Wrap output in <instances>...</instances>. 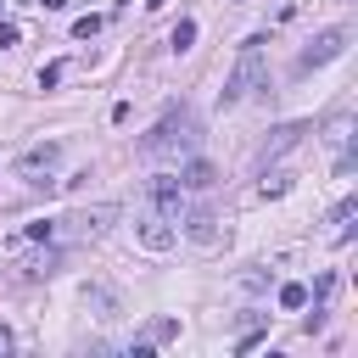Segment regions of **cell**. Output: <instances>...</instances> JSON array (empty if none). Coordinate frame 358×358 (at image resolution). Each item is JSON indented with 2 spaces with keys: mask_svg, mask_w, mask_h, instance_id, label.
Wrapping results in <instances>:
<instances>
[{
  "mask_svg": "<svg viewBox=\"0 0 358 358\" xmlns=\"http://www.w3.org/2000/svg\"><path fill=\"white\" fill-rule=\"evenodd\" d=\"M179 224H185V235L196 241V246H218V213L213 207H190V213H179Z\"/></svg>",
  "mask_w": 358,
  "mask_h": 358,
  "instance_id": "8992f818",
  "label": "cell"
},
{
  "mask_svg": "<svg viewBox=\"0 0 358 358\" xmlns=\"http://www.w3.org/2000/svg\"><path fill=\"white\" fill-rule=\"evenodd\" d=\"M173 336H179V319H151V330H145L140 341H145V347H157V341H173Z\"/></svg>",
  "mask_w": 358,
  "mask_h": 358,
  "instance_id": "7c38bea8",
  "label": "cell"
},
{
  "mask_svg": "<svg viewBox=\"0 0 358 358\" xmlns=\"http://www.w3.org/2000/svg\"><path fill=\"white\" fill-rule=\"evenodd\" d=\"M62 73H67L62 62H45V67H39V90H50V84H62Z\"/></svg>",
  "mask_w": 358,
  "mask_h": 358,
  "instance_id": "e0dca14e",
  "label": "cell"
},
{
  "mask_svg": "<svg viewBox=\"0 0 358 358\" xmlns=\"http://www.w3.org/2000/svg\"><path fill=\"white\" fill-rule=\"evenodd\" d=\"M84 302H90V308H101V319H112V313H117V296H112L106 285H90V291H84Z\"/></svg>",
  "mask_w": 358,
  "mask_h": 358,
  "instance_id": "8fae6325",
  "label": "cell"
},
{
  "mask_svg": "<svg viewBox=\"0 0 358 358\" xmlns=\"http://www.w3.org/2000/svg\"><path fill=\"white\" fill-rule=\"evenodd\" d=\"M0 45H17V22H0Z\"/></svg>",
  "mask_w": 358,
  "mask_h": 358,
  "instance_id": "d6986e66",
  "label": "cell"
},
{
  "mask_svg": "<svg viewBox=\"0 0 358 358\" xmlns=\"http://www.w3.org/2000/svg\"><path fill=\"white\" fill-rule=\"evenodd\" d=\"M168 45H173V50H190V45H196V22H190V17H179V22H173V34H168Z\"/></svg>",
  "mask_w": 358,
  "mask_h": 358,
  "instance_id": "4fadbf2b",
  "label": "cell"
},
{
  "mask_svg": "<svg viewBox=\"0 0 358 358\" xmlns=\"http://www.w3.org/2000/svg\"><path fill=\"white\" fill-rule=\"evenodd\" d=\"M347 39H352V28H324L302 56H296V73H313V67H324V62H336L341 50H347Z\"/></svg>",
  "mask_w": 358,
  "mask_h": 358,
  "instance_id": "3957f363",
  "label": "cell"
},
{
  "mask_svg": "<svg viewBox=\"0 0 358 358\" xmlns=\"http://www.w3.org/2000/svg\"><path fill=\"white\" fill-rule=\"evenodd\" d=\"M201 145V117H196V106H168L157 123H151V134H140V157L145 162H185L190 151Z\"/></svg>",
  "mask_w": 358,
  "mask_h": 358,
  "instance_id": "6da1fadb",
  "label": "cell"
},
{
  "mask_svg": "<svg viewBox=\"0 0 358 358\" xmlns=\"http://www.w3.org/2000/svg\"><path fill=\"white\" fill-rule=\"evenodd\" d=\"M151 213L168 218V224H179V213H185V190H179V179H168V173L151 179Z\"/></svg>",
  "mask_w": 358,
  "mask_h": 358,
  "instance_id": "5b68a950",
  "label": "cell"
},
{
  "mask_svg": "<svg viewBox=\"0 0 358 358\" xmlns=\"http://www.w3.org/2000/svg\"><path fill=\"white\" fill-rule=\"evenodd\" d=\"M39 6H45V11H62V6H67V0H39Z\"/></svg>",
  "mask_w": 358,
  "mask_h": 358,
  "instance_id": "ffe728a7",
  "label": "cell"
},
{
  "mask_svg": "<svg viewBox=\"0 0 358 358\" xmlns=\"http://www.w3.org/2000/svg\"><path fill=\"white\" fill-rule=\"evenodd\" d=\"M257 84H263V39H246V45H241V56H235V73L224 78V90H218V95H224V106H235V101H246Z\"/></svg>",
  "mask_w": 358,
  "mask_h": 358,
  "instance_id": "7a4b0ae2",
  "label": "cell"
},
{
  "mask_svg": "<svg viewBox=\"0 0 358 358\" xmlns=\"http://www.w3.org/2000/svg\"><path fill=\"white\" fill-rule=\"evenodd\" d=\"M134 241H140L145 252H168V246L179 241V229H173L168 218H157V213H145V218L134 224Z\"/></svg>",
  "mask_w": 358,
  "mask_h": 358,
  "instance_id": "52a82bcc",
  "label": "cell"
},
{
  "mask_svg": "<svg viewBox=\"0 0 358 358\" xmlns=\"http://www.w3.org/2000/svg\"><path fill=\"white\" fill-rule=\"evenodd\" d=\"M112 218H117V207H112V201H101V207H78L73 218H56V224H73L78 235H101Z\"/></svg>",
  "mask_w": 358,
  "mask_h": 358,
  "instance_id": "ba28073f",
  "label": "cell"
},
{
  "mask_svg": "<svg viewBox=\"0 0 358 358\" xmlns=\"http://www.w3.org/2000/svg\"><path fill=\"white\" fill-rule=\"evenodd\" d=\"M56 162H62V140H39V145H28V151L17 157V173L34 179V185H50V179H39V173H50Z\"/></svg>",
  "mask_w": 358,
  "mask_h": 358,
  "instance_id": "277c9868",
  "label": "cell"
},
{
  "mask_svg": "<svg viewBox=\"0 0 358 358\" xmlns=\"http://www.w3.org/2000/svg\"><path fill=\"white\" fill-rule=\"evenodd\" d=\"M302 134H308V123H280V129H274V134L263 140V151H257V162H274V157H280V151H291V145H296Z\"/></svg>",
  "mask_w": 358,
  "mask_h": 358,
  "instance_id": "9c48e42d",
  "label": "cell"
},
{
  "mask_svg": "<svg viewBox=\"0 0 358 358\" xmlns=\"http://www.w3.org/2000/svg\"><path fill=\"white\" fill-rule=\"evenodd\" d=\"M95 28H101V17H78V22H73V39H90Z\"/></svg>",
  "mask_w": 358,
  "mask_h": 358,
  "instance_id": "ac0fdd59",
  "label": "cell"
},
{
  "mask_svg": "<svg viewBox=\"0 0 358 358\" xmlns=\"http://www.w3.org/2000/svg\"><path fill=\"white\" fill-rule=\"evenodd\" d=\"M0 352H6V330H0Z\"/></svg>",
  "mask_w": 358,
  "mask_h": 358,
  "instance_id": "44dd1931",
  "label": "cell"
},
{
  "mask_svg": "<svg viewBox=\"0 0 358 358\" xmlns=\"http://www.w3.org/2000/svg\"><path fill=\"white\" fill-rule=\"evenodd\" d=\"M280 308H308V285L302 280H285L280 285Z\"/></svg>",
  "mask_w": 358,
  "mask_h": 358,
  "instance_id": "5bb4252c",
  "label": "cell"
},
{
  "mask_svg": "<svg viewBox=\"0 0 358 358\" xmlns=\"http://www.w3.org/2000/svg\"><path fill=\"white\" fill-rule=\"evenodd\" d=\"M22 241H56V218H34V224L22 229Z\"/></svg>",
  "mask_w": 358,
  "mask_h": 358,
  "instance_id": "9a60e30c",
  "label": "cell"
},
{
  "mask_svg": "<svg viewBox=\"0 0 358 358\" xmlns=\"http://www.w3.org/2000/svg\"><path fill=\"white\" fill-rule=\"evenodd\" d=\"M213 185H218V168L201 162V157H185V168H179V190H213Z\"/></svg>",
  "mask_w": 358,
  "mask_h": 358,
  "instance_id": "30bf717a",
  "label": "cell"
},
{
  "mask_svg": "<svg viewBox=\"0 0 358 358\" xmlns=\"http://www.w3.org/2000/svg\"><path fill=\"white\" fill-rule=\"evenodd\" d=\"M257 190H263V196H285V190H291V173H268Z\"/></svg>",
  "mask_w": 358,
  "mask_h": 358,
  "instance_id": "2e32d148",
  "label": "cell"
}]
</instances>
